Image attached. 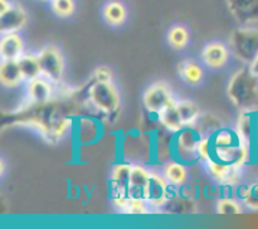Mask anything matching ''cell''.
I'll return each mask as SVG.
<instances>
[{
	"mask_svg": "<svg viewBox=\"0 0 258 229\" xmlns=\"http://www.w3.org/2000/svg\"><path fill=\"white\" fill-rule=\"evenodd\" d=\"M173 101V93L164 82H156L151 85L145 91L143 97V102L146 111L151 115L156 116L163 112Z\"/></svg>",
	"mask_w": 258,
	"mask_h": 229,
	"instance_id": "7c38bea8",
	"label": "cell"
},
{
	"mask_svg": "<svg viewBox=\"0 0 258 229\" xmlns=\"http://www.w3.org/2000/svg\"><path fill=\"white\" fill-rule=\"evenodd\" d=\"M13 4H14V3L10 2V0H0V14L8 12V10L13 7Z\"/></svg>",
	"mask_w": 258,
	"mask_h": 229,
	"instance_id": "836d02e7",
	"label": "cell"
},
{
	"mask_svg": "<svg viewBox=\"0 0 258 229\" xmlns=\"http://www.w3.org/2000/svg\"><path fill=\"white\" fill-rule=\"evenodd\" d=\"M169 43L175 49H184L189 43V32L184 25L176 24L169 30Z\"/></svg>",
	"mask_w": 258,
	"mask_h": 229,
	"instance_id": "83f0119b",
	"label": "cell"
},
{
	"mask_svg": "<svg viewBox=\"0 0 258 229\" xmlns=\"http://www.w3.org/2000/svg\"><path fill=\"white\" fill-rule=\"evenodd\" d=\"M248 67H249V69H251V72L258 77V55L254 58V60L248 65Z\"/></svg>",
	"mask_w": 258,
	"mask_h": 229,
	"instance_id": "e575fe53",
	"label": "cell"
},
{
	"mask_svg": "<svg viewBox=\"0 0 258 229\" xmlns=\"http://www.w3.org/2000/svg\"><path fill=\"white\" fill-rule=\"evenodd\" d=\"M208 174L216 183L222 186H234L238 184L241 176V168L221 161L211 160L204 164Z\"/></svg>",
	"mask_w": 258,
	"mask_h": 229,
	"instance_id": "4fadbf2b",
	"label": "cell"
},
{
	"mask_svg": "<svg viewBox=\"0 0 258 229\" xmlns=\"http://www.w3.org/2000/svg\"><path fill=\"white\" fill-rule=\"evenodd\" d=\"M229 48L239 62L249 65L258 55V29L248 27L234 29L229 37Z\"/></svg>",
	"mask_w": 258,
	"mask_h": 229,
	"instance_id": "8992f818",
	"label": "cell"
},
{
	"mask_svg": "<svg viewBox=\"0 0 258 229\" xmlns=\"http://www.w3.org/2000/svg\"><path fill=\"white\" fill-rule=\"evenodd\" d=\"M161 174L164 178L174 186L180 188L181 185L186 184L188 181V170H186L185 164L180 163L178 160H170L164 165Z\"/></svg>",
	"mask_w": 258,
	"mask_h": 229,
	"instance_id": "7402d4cb",
	"label": "cell"
},
{
	"mask_svg": "<svg viewBox=\"0 0 258 229\" xmlns=\"http://www.w3.org/2000/svg\"><path fill=\"white\" fill-rule=\"evenodd\" d=\"M102 17L107 24L118 27L125 23L127 9L121 0H110L102 7Z\"/></svg>",
	"mask_w": 258,
	"mask_h": 229,
	"instance_id": "44dd1931",
	"label": "cell"
},
{
	"mask_svg": "<svg viewBox=\"0 0 258 229\" xmlns=\"http://www.w3.org/2000/svg\"><path fill=\"white\" fill-rule=\"evenodd\" d=\"M229 58V50L223 43H208L202 50V59L208 67L221 68L227 63Z\"/></svg>",
	"mask_w": 258,
	"mask_h": 229,
	"instance_id": "ac0fdd59",
	"label": "cell"
},
{
	"mask_svg": "<svg viewBox=\"0 0 258 229\" xmlns=\"http://www.w3.org/2000/svg\"><path fill=\"white\" fill-rule=\"evenodd\" d=\"M178 106V111L180 113L181 121H183L184 126H191L197 122V120L201 116V111H199L198 106L194 102L189 100H181L176 102Z\"/></svg>",
	"mask_w": 258,
	"mask_h": 229,
	"instance_id": "484cf974",
	"label": "cell"
},
{
	"mask_svg": "<svg viewBox=\"0 0 258 229\" xmlns=\"http://www.w3.org/2000/svg\"><path fill=\"white\" fill-rule=\"evenodd\" d=\"M227 7L234 19L242 24L258 22V0H227Z\"/></svg>",
	"mask_w": 258,
	"mask_h": 229,
	"instance_id": "5bb4252c",
	"label": "cell"
},
{
	"mask_svg": "<svg viewBox=\"0 0 258 229\" xmlns=\"http://www.w3.org/2000/svg\"><path fill=\"white\" fill-rule=\"evenodd\" d=\"M90 105L102 115L105 122H112L121 111V97L112 82L93 81L87 91Z\"/></svg>",
	"mask_w": 258,
	"mask_h": 229,
	"instance_id": "277c9868",
	"label": "cell"
},
{
	"mask_svg": "<svg viewBox=\"0 0 258 229\" xmlns=\"http://www.w3.org/2000/svg\"><path fill=\"white\" fill-rule=\"evenodd\" d=\"M18 63H19L23 78H24V81H27V82H29V81L32 80H35V78L42 75V69H40L38 54L23 53L22 57L18 59Z\"/></svg>",
	"mask_w": 258,
	"mask_h": 229,
	"instance_id": "cb8c5ba5",
	"label": "cell"
},
{
	"mask_svg": "<svg viewBox=\"0 0 258 229\" xmlns=\"http://www.w3.org/2000/svg\"><path fill=\"white\" fill-rule=\"evenodd\" d=\"M27 103L28 105L18 112V115H20L18 122L34 126L49 142H57L66 131L72 127L73 116L64 106L60 105L59 101L52 98L49 102L40 105Z\"/></svg>",
	"mask_w": 258,
	"mask_h": 229,
	"instance_id": "7a4b0ae2",
	"label": "cell"
},
{
	"mask_svg": "<svg viewBox=\"0 0 258 229\" xmlns=\"http://www.w3.org/2000/svg\"><path fill=\"white\" fill-rule=\"evenodd\" d=\"M24 53V42L18 33L2 34L0 55L2 59H19Z\"/></svg>",
	"mask_w": 258,
	"mask_h": 229,
	"instance_id": "d6986e66",
	"label": "cell"
},
{
	"mask_svg": "<svg viewBox=\"0 0 258 229\" xmlns=\"http://www.w3.org/2000/svg\"><path fill=\"white\" fill-rule=\"evenodd\" d=\"M105 121L101 118L97 120L90 116H82V117L73 118L72 131L73 136L78 143L81 145H91L102 137V133L105 131Z\"/></svg>",
	"mask_w": 258,
	"mask_h": 229,
	"instance_id": "30bf717a",
	"label": "cell"
},
{
	"mask_svg": "<svg viewBox=\"0 0 258 229\" xmlns=\"http://www.w3.org/2000/svg\"><path fill=\"white\" fill-rule=\"evenodd\" d=\"M27 23V12L19 4H13L8 12L0 14V33H18Z\"/></svg>",
	"mask_w": 258,
	"mask_h": 229,
	"instance_id": "2e32d148",
	"label": "cell"
},
{
	"mask_svg": "<svg viewBox=\"0 0 258 229\" xmlns=\"http://www.w3.org/2000/svg\"><path fill=\"white\" fill-rule=\"evenodd\" d=\"M42 2H49V0H42Z\"/></svg>",
	"mask_w": 258,
	"mask_h": 229,
	"instance_id": "d590c367",
	"label": "cell"
},
{
	"mask_svg": "<svg viewBox=\"0 0 258 229\" xmlns=\"http://www.w3.org/2000/svg\"><path fill=\"white\" fill-rule=\"evenodd\" d=\"M53 93H54L53 83L43 75L28 82L27 96L29 103L40 105V103L49 102L53 98Z\"/></svg>",
	"mask_w": 258,
	"mask_h": 229,
	"instance_id": "9a60e30c",
	"label": "cell"
},
{
	"mask_svg": "<svg viewBox=\"0 0 258 229\" xmlns=\"http://www.w3.org/2000/svg\"><path fill=\"white\" fill-rule=\"evenodd\" d=\"M198 156L202 164L216 160L238 168L252 160L251 151L238 130L229 127H222L213 135L204 137L198 147Z\"/></svg>",
	"mask_w": 258,
	"mask_h": 229,
	"instance_id": "6da1fadb",
	"label": "cell"
},
{
	"mask_svg": "<svg viewBox=\"0 0 258 229\" xmlns=\"http://www.w3.org/2000/svg\"><path fill=\"white\" fill-rule=\"evenodd\" d=\"M159 122L161 123L163 127H165L169 132L175 133L180 131L181 128L185 127L181 121L180 113L178 111V106H176V101H173L165 110L158 115Z\"/></svg>",
	"mask_w": 258,
	"mask_h": 229,
	"instance_id": "603a6c76",
	"label": "cell"
},
{
	"mask_svg": "<svg viewBox=\"0 0 258 229\" xmlns=\"http://www.w3.org/2000/svg\"><path fill=\"white\" fill-rule=\"evenodd\" d=\"M42 75L53 85H59L64 70V60L62 53L54 45H47L38 53Z\"/></svg>",
	"mask_w": 258,
	"mask_h": 229,
	"instance_id": "9c48e42d",
	"label": "cell"
},
{
	"mask_svg": "<svg viewBox=\"0 0 258 229\" xmlns=\"http://www.w3.org/2000/svg\"><path fill=\"white\" fill-rule=\"evenodd\" d=\"M151 171H149L143 164H134L131 170L130 189H128V198L145 199L146 185L150 179Z\"/></svg>",
	"mask_w": 258,
	"mask_h": 229,
	"instance_id": "e0dca14e",
	"label": "cell"
},
{
	"mask_svg": "<svg viewBox=\"0 0 258 229\" xmlns=\"http://www.w3.org/2000/svg\"><path fill=\"white\" fill-rule=\"evenodd\" d=\"M237 130L251 151V156L258 154V112L253 108L241 110L237 121Z\"/></svg>",
	"mask_w": 258,
	"mask_h": 229,
	"instance_id": "8fae6325",
	"label": "cell"
},
{
	"mask_svg": "<svg viewBox=\"0 0 258 229\" xmlns=\"http://www.w3.org/2000/svg\"><path fill=\"white\" fill-rule=\"evenodd\" d=\"M229 100L239 110L253 108L258 98V77L248 65L238 68L229 78L227 87Z\"/></svg>",
	"mask_w": 258,
	"mask_h": 229,
	"instance_id": "3957f363",
	"label": "cell"
},
{
	"mask_svg": "<svg viewBox=\"0 0 258 229\" xmlns=\"http://www.w3.org/2000/svg\"><path fill=\"white\" fill-rule=\"evenodd\" d=\"M204 136L194 125L185 126L173 133L170 140L171 160H178L185 165L199 163L198 147Z\"/></svg>",
	"mask_w": 258,
	"mask_h": 229,
	"instance_id": "5b68a950",
	"label": "cell"
},
{
	"mask_svg": "<svg viewBox=\"0 0 258 229\" xmlns=\"http://www.w3.org/2000/svg\"><path fill=\"white\" fill-rule=\"evenodd\" d=\"M181 80L190 86H197L203 80V68L196 60H185L179 65Z\"/></svg>",
	"mask_w": 258,
	"mask_h": 229,
	"instance_id": "d4e9b609",
	"label": "cell"
},
{
	"mask_svg": "<svg viewBox=\"0 0 258 229\" xmlns=\"http://www.w3.org/2000/svg\"><path fill=\"white\" fill-rule=\"evenodd\" d=\"M150 206L144 199H133L128 198L127 206L125 209L126 214H148Z\"/></svg>",
	"mask_w": 258,
	"mask_h": 229,
	"instance_id": "4dcf8cb0",
	"label": "cell"
},
{
	"mask_svg": "<svg viewBox=\"0 0 258 229\" xmlns=\"http://www.w3.org/2000/svg\"><path fill=\"white\" fill-rule=\"evenodd\" d=\"M93 81H97V82H112V70L108 67H105V65L96 68V70L93 72Z\"/></svg>",
	"mask_w": 258,
	"mask_h": 229,
	"instance_id": "d6a6232c",
	"label": "cell"
},
{
	"mask_svg": "<svg viewBox=\"0 0 258 229\" xmlns=\"http://www.w3.org/2000/svg\"><path fill=\"white\" fill-rule=\"evenodd\" d=\"M194 126L201 131L204 137L213 135L219 128L223 127L221 121L216 116L211 115V113H201V116L197 120V122L194 123Z\"/></svg>",
	"mask_w": 258,
	"mask_h": 229,
	"instance_id": "4316f807",
	"label": "cell"
},
{
	"mask_svg": "<svg viewBox=\"0 0 258 229\" xmlns=\"http://www.w3.org/2000/svg\"><path fill=\"white\" fill-rule=\"evenodd\" d=\"M49 5L52 12L60 18L71 17L76 10L75 0H49Z\"/></svg>",
	"mask_w": 258,
	"mask_h": 229,
	"instance_id": "f546056e",
	"label": "cell"
},
{
	"mask_svg": "<svg viewBox=\"0 0 258 229\" xmlns=\"http://www.w3.org/2000/svg\"><path fill=\"white\" fill-rule=\"evenodd\" d=\"M0 81L7 88H15L24 81L18 59H2Z\"/></svg>",
	"mask_w": 258,
	"mask_h": 229,
	"instance_id": "ffe728a7",
	"label": "cell"
},
{
	"mask_svg": "<svg viewBox=\"0 0 258 229\" xmlns=\"http://www.w3.org/2000/svg\"><path fill=\"white\" fill-rule=\"evenodd\" d=\"M243 204L252 210H258V183L248 185L247 193L243 198Z\"/></svg>",
	"mask_w": 258,
	"mask_h": 229,
	"instance_id": "1f68e13d",
	"label": "cell"
},
{
	"mask_svg": "<svg viewBox=\"0 0 258 229\" xmlns=\"http://www.w3.org/2000/svg\"><path fill=\"white\" fill-rule=\"evenodd\" d=\"M179 195V188L174 186L164 178L163 174L151 171L150 179L146 185L145 199L151 209H161L168 205L171 199Z\"/></svg>",
	"mask_w": 258,
	"mask_h": 229,
	"instance_id": "ba28073f",
	"label": "cell"
},
{
	"mask_svg": "<svg viewBox=\"0 0 258 229\" xmlns=\"http://www.w3.org/2000/svg\"><path fill=\"white\" fill-rule=\"evenodd\" d=\"M217 211L223 215H236L242 211L241 205L238 201L231 196H223L217 201Z\"/></svg>",
	"mask_w": 258,
	"mask_h": 229,
	"instance_id": "f1b7e54d",
	"label": "cell"
},
{
	"mask_svg": "<svg viewBox=\"0 0 258 229\" xmlns=\"http://www.w3.org/2000/svg\"><path fill=\"white\" fill-rule=\"evenodd\" d=\"M134 164L128 161H120L113 166L110 178V199L113 206L125 213L128 203L131 170Z\"/></svg>",
	"mask_w": 258,
	"mask_h": 229,
	"instance_id": "52a82bcc",
	"label": "cell"
}]
</instances>
